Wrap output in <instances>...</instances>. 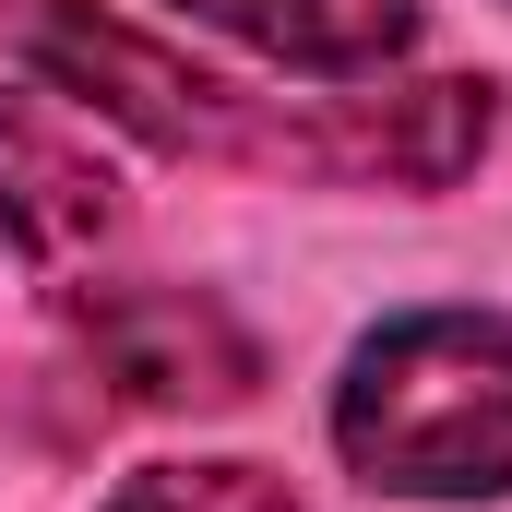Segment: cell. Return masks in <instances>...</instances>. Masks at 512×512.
Returning a JSON list of instances; mask_svg holds the SVG:
<instances>
[{"label":"cell","mask_w":512,"mask_h":512,"mask_svg":"<svg viewBox=\"0 0 512 512\" xmlns=\"http://www.w3.org/2000/svg\"><path fill=\"white\" fill-rule=\"evenodd\" d=\"M0 36L24 72H48L60 96H84L96 120L143 131L155 155H215V167H286V179H393V191H441L453 167L489 155L501 96L489 84H405V96H251L227 72H191L179 48H155L143 24L96 0H0Z\"/></svg>","instance_id":"obj_1"},{"label":"cell","mask_w":512,"mask_h":512,"mask_svg":"<svg viewBox=\"0 0 512 512\" xmlns=\"http://www.w3.org/2000/svg\"><path fill=\"white\" fill-rule=\"evenodd\" d=\"M334 453L405 501H501L512 489V322L501 310L382 322L346 358Z\"/></svg>","instance_id":"obj_2"},{"label":"cell","mask_w":512,"mask_h":512,"mask_svg":"<svg viewBox=\"0 0 512 512\" xmlns=\"http://www.w3.org/2000/svg\"><path fill=\"white\" fill-rule=\"evenodd\" d=\"M72 370L96 393V417L131 405V417H203V405H251L262 358L251 334L191 298V286H108L72 310Z\"/></svg>","instance_id":"obj_3"},{"label":"cell","mask_w":512,"mask_h":512,"mask_svg":"<svg viewBox=\"0 0 512 512\" xmlns=\"http://www.w3.org/2000/svg\"><path fill=\"white\" fill-rule=\"evenodd\" d=\"M108 227H120V179L84 143H60L36 108L0 96V239L24 262H84Z\"/></svg>","instance_id":"obj_4"},{"label":"cell","mask_w":512,"mask_h":512,"mask_svg":"<svg viewBox=\"0 0 512 512\" xmlns=\"http://www.w3.org/2000/svg\"><path fill=\"white\" fill-rule=\"evenodd\" d=\"M191 12L286 72H382L417 36V0H191Z\"/></svg>","instance_id":"obj_5"},{"label":"cell","mask_w":512,"mask_h":512,"mask_svg":"<svg viewBox=\"0 0 512 512\" xmlns=\"http://www.w3.org/2000/svg\"><path fill=\"white\" fill-rule=\"evenodd\" d=\"M108 512H298L274 465H143Z\"/></svg>","instance_id":"obj_6"}]
</instances>
